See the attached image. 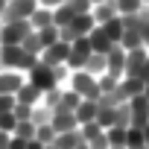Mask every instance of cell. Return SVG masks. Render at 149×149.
<instances>
[{
    "instance_id": "25",
    "label": "cell",
    "mask_w": 149,
    "mask_h": 149,
    "mask_svg": "<svg viewBox=\"0 0 149 149\" xmlns=\"http://www.w3.org/2000/svg\"><path fill=\"white\" fill-rule=\"evenodd\" d=\"M100 26L105 29V35H108L114 44H120V38H123V15H117V18H111V21L100 24Z\"/></svg>"
},
{
    "instance_id": "28",
    "label": "cell",
    "mask_w": 149,
    "mask_h": 149,
    "mask_svg": "<svg viewBox=\"0 0 149 149\" xmlns=\"http://www.w3.org/2000/svg\"><path fill=\"white\" fill-rule=\"evenodd\" d=\"M21 47H24L26 53H32V56H41V50H44V47H41V38H38V32H35V29H29V32H26V38L21 41Z\"/></svg>"
},
{
    "instance_id": "57",
    "label": "cell",
    "mask_w": 149,
    "mask_h": 149,
    "mask_svg": "<svg viewBox=\"0 0 149 149\" xmlns=\"http://www.w3.org/2000/svg\"><path fill=\"white\" fill-rule=\"evenodd\" d=\"M140 149H146V146H140Z\"/></svg>"
},
{
    "instance_id": "16",
    "label": "cell",
    "mask_w": 149,
    "mask_h": 149,
    "mask_svg": "<svg viewBox=\"0 0 149 149\" xmlns=\"http://www.w3.org/2000/svg\"><path fill=\"white\" fill-rule=\"evenodd\" d=\"M88 41H91V50H94V53H108V50L114 47V41L105 35V29H102L100 24H97V26L88 32Z\"/></svg>"
},
{
    "instance_id": "37",
    "label": "cell",
    "mask_w": 149,
    "mask_h": 149,
    "mask_svg": "<svg viewBox=\"0 0 149 149\" xmlns=\"http://www.w3.org/2000/svg\"><path fill=\"white\" fill-rule=\"evenodd\" d=\"M114 126H120V129H129L132 126V108H129V102H120L117 105V123Z\"/></svg>"
},
{
    "instance_id": "51",
    "label": "cell",
    "mask_w": 149,
    "mask_h": 149,
    "mask_svg": "<svg viewBox=\"0 0 149 149\" xmlns=\"http://www.w3.org/2000/svg\"><path fill=\"white\" fill-rule=\"evenodd\" d=\"M6 3H9V0H0V18H3V9H6Z\"/></svg>"
},
{
    "instance_id": "19",
    "label": "cell",
    "mask_w": 149,
    "mask_h": 149,
    "mask_svg": "<svg viewBox=\"0 0 149 149\" xmlns=\"http://www.w3.org/2000/svg\"><path fill=\"white\" fill-rule=\"evenodd\" d=\"M29 26H32V29H41V26H56V24H53V9H47V6H41V3H38V9L29 15Z\"/></svg>"
},
{
    "instance_id": "53",
    "label": "cell",
    "mask_w": 149,
    "mask_h": 149,
    "mask_svg": "<svg viewBox=\"0 0 149 149\" xmlns=\"http://www.w3.org/2000/svg\"><path fill=\"white\" fill-rule=\"evenodd\" d=\"M94 3H102V0H91V6H94Z\"/></svg>"
},
{
    "instance_id": "40",
    "label": "cell",
    "mask_w": 149,
    "mask_h": 149,
    "mask_svg": "<svg viewBox=\"0 0 149 149\" xmlns=\"http://www.w3.org/2000/svg\"><path fill=\"white\" fill-rule=\"evenodd\" d=\"M76 38H79V35L73 32V26H70V24H67V26H58V41H64V44H73Z\"/></svg>"
},
{
    "instance_id": "26",
    "label": "cell",
    "mask_w": 149,
    "mask_h": 149,
    "mask_svg": "<svg viewBox=\"0 0 149 149\" xmlns=\"http://www.w3.org/2000/svg\"><path fill=\"white\" fill-rule=\"evenodd\" d=\"M61 91H64L61 85H53L50 91H44V94H41V102H44L50 111H56V108H58V102H61Z\"/></svg>"
},
{
    "instance_id": "55",
    "label": "cell",
    "mask_w": 149,
    "mask_h": 149,
    "mask_svg": "<svg viewBox=\"0 0 149 149\" xmlns=\"http://www.w3.org/2000/svg\"><path fill=\"white\" fill-rule=\"evenodd\" d=\"M0 70H3V64H0Z\"/></svg>"
},
{
    "instance_id": "31",
    "label": "cell",
    "mask_w": 149,
    "mask_h": 149,
    "mask_svg": "<svg viewBox=\"0 0 149 149\" xmlns=\"http://www.w3.org/2000/svg\"><path fill=\"white\" fill-rule=\"evenodd\" d=\"M126 143H129V149H140V146H146V140H143V129L129 126V129H126Z\"/></svg>"
},
{
    "instance_id": "17",
    "label": "cell",
    "mask_w": 149,
    "mask_h": 149,
    "mask_svg": "<svg viewBox=\"0 0 149 149\" xmlns=\"http://www.w3.org/2000/svg\"><path fill=\"white\" fill-rule=\"evenodd\" d=\"M97 111H100V105H97V100H82L79 105H76V120H79V126L82 123H91V120H97Z\"/></svg>"
},
{
    "instance_id": "7",
    "label": "cell",
    "mask_w": 149,
    "mask_h": 149,
    "mask_svg": "<svg viewBox=\"0 0 149 149\" xmlns=\"http://www.w3.org/2000/svg\"><path fill=\"white\" fill-rule=\"evenodd\" d=\"M79 132H82V140H85L91 149H108L105 129H102L97 120H91V123H82V126H79Z\"/></svg>"
},
{
    "instance_id": "29",
    "label": "cell",
    "mask_w": 149,
    "mask_h": 149,
    "mask_svg": "<svg viewBox=\"0 0 149 149\" xmlns=\"http://www.w3.org/2000/svg\"><path fill=\"white\" fill-rule=\"evenodd\" d=\"M120 79H123V76H114V73H108V70L97 76V82H100V91H102V94H108V91H117Z\"/></svg>"
},
{
    "instance_id": "10",
    "label": "cell",
    "mask_w": 149,
    "mask_h": 149,
    "mask_svg": "<svg viewBox=\"0 0 149 149\" xmlns=\"http://www.w3.org/2000/svg\"><path fill=\"white\" fill-rule=\"evenodd\" d=\"M67 50H70V44H64V41H56V44H50V47H44L38 58H41L44 64H50V67H56V64H64V61H67Z\"/></svg>"
},
{
    "instance_id": "43",
    "label": "cell",
    "mask_w": 149,
    "mask_h": 149,
    "mask_svg": "<svg viewBox=\"0 0 149 149\" xmlns=\"http://www.w3.org/2000/svg\"><path fill=\"white\" fill-rule=\"evenodd\" d=\"M15 108V97L12 94H0V114L3 111H12Z\"/></svg>"
},
{
    "instance_id": "27",
    "label": "cell",
    "mask_w": 149,
    "mask_h": 149,
    "mask_svg": "<svg viewBox=\"0 0 149 149\" xmlns=\"http://www.w3.org/2000/svg\"><path fill=\"white\" fill-rule=\"evenodd\" d=\"M82 102V97L76 94V91H70V88H64L61 91V102H58V108L61 111H76V105Z\"/></svg>"
},
{
    "instance_id": "8",
    "label": "cell",
    "mask_w": 149,
    "mask_h": 149,
    "mask_svg": "<svg viewBox=\"0 0 149 149\" xmlns=\"http://www.w3.org/2000/svg\"><path fill=\"white\" fill-rule=\"evenodd\" d=\"M146 58H149V50H146V47L126 50V70H123V76H140Z\"/></svg>"
},
{
    "instance_id": "44",
    "label": "cell",
    "mask_w": 149,
    "mask_h": 149,
    "mask_svg": "<svg viewBox=\"0 0 149 149\" xmlns=\"http://www.w3.org/2000/svg\"><path fill=\"white\" fill-rule=\"evenodd\" d=\"M9 149H26V140H24V137H15V134H12V140H9Z\"/></svg>"
},
{
    "instance_id": "52",
    "label": "cell",
    "mask_w": 149,
    "mask_h": 149,
    "mask_svg": "<svg viewBox=\"0 0 149 149\" xmlns=\"http://www.w3.org/2000/svg\"><path fill=\"white\" fill-rule=\"evenodd\" d=\"M44 149H56V146H53V143H47V146H44Z\"/></svg>"
},
{
    "instance_id": "14",
    "label": "cell",
    "mask_w": 149,
    "mask_h": 149,
    "mask_svg": "<svg viewBox=\"0 0 149 149\" xmlns=\"http://www.w3.org/2000/svg\"><path fill=\"white\" fill-rule=\"evenodd\" d=\"M91 15H94V24H105L111 18H117V0H102V3H94L91 6Z\"/></svg>"
},
{
    "instance_id": "39",
    "label": "cell",
    "mask_w": 149,
    "mask_h": 149,
    "mask_svg": "<svg viewBox=\"0 0 149 149\" xmlns=\"http://www.w3.org/2000/svg\"><path fill=\"white\" fill-rule=\"evenodd\" d=\"M15 126H18L15 111H3L0 114V132H15Z\"/></svg>"
},
{
    "instance_id": "38",
    "label": "cell",
    "mask_w": 149,
    "mask_h": 149,
    "mask_svg": "<svg viewBox=\"0 0 149 149\" xmlns=\"http://www.w3.org/2000/svg\"><path fill=\"white\" fill-rule=\"evenodd\" d=\"M35 137H38L41 143H53V140H56V129H53V123H41V126H35Z\"/></svg>"
},
{
    "instance_id": "6",
    "label": "cell",
    "mask_w": 149,
    "mask_h": 149,
    "mask_svg": "<svg viewBox=\"0 0 149 149\" xmlns=\"http://www.w3.org/2000/svg\"><path fill=\"white\" fill-rule=\"evenodd\" d=\"M29 21H3L0 26V44H21L29 32Z\"/></svg>"
},
{
    "instance_id": "41",
    "label": "cell",
    "mask_w": 149,
    "mask_h": 149,
    "mask_svg": "<svg viewBox=\"0 0 149 149\" xmlns=\"http://www.w3.org/2000/svg\"><path fill=\"white\" fill-rule=\"evenodd\" d=\"M12 111H15V117H18V120H29L32 105H26V102H18V100H15V108H12Z\"/></svg>"
},
{
    "instance_id": "20",
    "label": "cell",
    "mask_w": 149,
    "mask_h": 149,
    "mask_svg": "<svg viewBox=\"0 0 149 149\" xmlns=\"http://www.w3.org/2000/svg\"><path fill=\"white\" fill-rule=\"evenodd\" d=\"M15 100H18V102H26V105H35V102H41V91H38L32 82H24V85L18 88Z\"/></svg>"
},
{
    "instance_id": "23",
    "label": "cell",
    "mask_w": 149,
    "mask_h": 149,
    "mask_svg": "<svg viewBox=\"0 0 149 149\" xmlns=\"http://www.w3.org/2000/svg\"><path fill=\"white\" fill-rule=\"evenodd\" d=\"M70 26H73V32H76V35H88L97 24H94V15H91V12H85V15H76V18H73V21H70Z\"/></svg>"
},
{
    "instance_id": "3",
    "label": "cell",
    "mask_w": 149,
    "mask_h": 149,
    "mask_svg": "<svg viewBox=\"0 0 149 149\" xmlns=\"http://www.w3.org/2000/svg\"><path fill=\"white\" fill-rule=\"evenodd\" d=\"M26 82H32V85H35V88L41 91V94H44V91H50V88L56 85L53 67H50V64H44V61L38 58V61H35V64H32V67L26 70Z\"/></svg>"
},
{
    "instance_id": "12",
    "label": "cell",
    "mask_w": 149,
    "mask_h": 149,
    "mask_svg": "<svg viewBox=\"0 0 149 149\" xmlns=\"http://www.w3.org/2000/svg\"><path fill=\"white\" fill-rule=\"evenodd\" d=\"M137 94H143V79H140V76H123L120 85H117V97H120L123 102H129V100L137 97Z\"/></svg>"
},
{
    "instance_id": "45",
    "label": "cell",
    "mask_w": 149,
    "mask_h": 149,
    "mask_svg": "<svg viewBox=\"0 0 149 149\" xmlns=\"http://www.w3.org/2000/svg\"><path fill=\"white\" fill-rule=\"evenodd\" d=\"M9 140H12V132H0V149H9Z\"/></svg>"
},
{
    "instance_id": "49",
    "label": "cell",
    "mask_w": 149,
    "mask_h": 149,
    "mask_svg": "<svg viewBox=\"0 0 149 149\" xmlns=\"http://www.w3.org/2000/svg\"><path fill=\"white\" fill-rule=\"evenodd\" d=\"M73 149H91V146H88V143L82 140V143H76V146H73Z\"/></svg>"
},
{
    "instance_id": "34",
    "label": "cell",
    "mask_w": 149,
    "mask_h": 149,
    "mask_svg": "<svg viewBox=\"0 0 149 149\" xmlns=\"http://www.w3.org/2000/svg\"><path fill=\"white\" fill-rule=\"evenodd\" d=\"M97 123H100L102 129H111V126L117 123V108H100V111H97Z\"/></svg>"
},
{
    "instance_id": "54",
    "label": "cell",
    "mask_w": 149,
    "mask_h": 149,
    "mask_svg": "<svg viewBox=\"0 0 149 149\" xmlns=\"http://www.w3.org/2000/svg\"><path fill=\"white\" fill-rule=\"evenodd\" d=\"M0 26H3V21H0Z\"/></svg>"
},
{
    "instance_id": "18",
    "label": "cell",
    "mask_w": 149,
    "mask_h": 149,
    "mask_svg": "<svg viewBox=\"0 0 149 149\" xmlns=\"http://www.w3.org/2000/svg\"><path fill=\"white\" fill-rule=\"evenodd\" d=\"M76 143H82V132H79V129L58 132V134H56V140H53V146H56V149H73Z\"/></svg>"
},
{
    "instance_id": "33",
    "label": "cell",
    "mask_w": 149,
    "mask_h": 149,
    "mask_svg": "<svg viewBox=\"0 0 149 149\" xmlns=\"http://www.w3.org/2000/svg\"><path fill=\"white\" fill-rule=\"evenodd\" d=\"M35 32H38V38H41V47H50V44L58 41V26H41V29H35Z\"/></svg>"
},
{
    "instance_id": "30",
    "label": "cell",
    "mask_w": 149,
    "mask_h": 149,
    "mask_svg": "<svg viewBox=\"0 0 149 149\" xmlns=\"http://www.w3.org/2000/svg\"><path fill=\"white\" fill-rule=\"evenodd\" d=\"M50 117H53V111H50L44 102H35V105H32V114H29V120H32L35 126H41V123H50Z\"/></svg>"
},
{
    "instance_id": "46",
    "label": "cell",
    "mask_w": 149,
    "mask_h": 149,
    "mask_svg": "<svg viewBox=\"0 0 149 149\" xmlns=\"http://www.w3.org/2000/svg\"><path fill=\"white\" fill-rule=\"evenodd\" d=\"M41 6H47V9H56V6H61V3H67V0H38Z\"/></svg>"
},
{
    "instance_id": "11",
    "label": "cell",
    "mask_w": 149,
    "mask_h": 149,
    "mask_svg": "<svg viewBox=\"0 0 149 149\" xmlns=\"http://www.w3.org/2000/svg\"><path fill=\"white\" fill-rule=\"evenodd\" d=\"M129 108H132V126L143 129V126L149 123V100H146L143 94H137V97L129 100Z\"/></svg>"
},
{
    "instance_id": "36",
    "label": "cell",
    "mask_w": 149,
    "mask_h": 149,
    "mask_svg": "<svg viewBox=\"0 0 149 149\" xmlns=\"http://www.w3.org/2000/svg\"><path fill=\"white\" fill-rule=\"evenodd\" d=\"M146 3L143 0H117V12L120 15H134V12H140Z\"/></svg>"
},
{
    "instance_id": "35",
    "label": "cell",
    "mask_w": 149,
    "mask_h": 149,
    "mask_svg": "<svg viewBox=\"0 0 149 149\" xmlns=\"http://www.w3.org/2000/svg\"><path fill=\"white\" fill-rule=\"evenodd\" d=\"M140 44L149 50V3L140 9Z\"/></svg>"
},
{
    "instance_id": "50",
    "label": "cell",
    "mask_w": 149,
    "mask_h": 149,
    "mask_svg": "<svg viewBox=\"0 0 149 149\" xmlns=\"http://www.w3.org/2000/svg\"><path fill=\"white\" fill-rule=\"evenodd\" d=\"M143 97L149 100V82H143Z\"/></svg>"
},
{
    "instance_id": "22",
    "label": "cell",
    "mask_w": 149,
    "mask_h": 149,
    "mask_svg": "<svg viewBox=\"0 0 149 149\" xmlns=\"http://www.w3.org/2000/svg\"><path fill=\"white\" fill-rule=\"evenodd\" d=\"M105 137H108V149H129V143H126V129L111 126V129H105Z\"/></svg>"
},
{
    "instance_id": "48",
    "label": "cell",
    "mask_w": 149,
    "mask_h": 149,
    "mask_svg": "<svg viewBox=\"0 0 149 149\" xmlns=\"http://www.w3.org/2000/svg\"><path fill=\"white\" fill-rule=\"evenodd\" d=\"M140 79H143V82H149V58H146V64H143V73H140Z\"/></svg>"
},
{
    "instance_id": "5",
    "label": "cell",
    "mask_w": 149,
    "mask_h": 149,
    "mask_svg": "<svg viewBox=\"0 0 149 149\" xmlns=\"http://www.w3.org/2000/svg\"><path fill=\"white\" fill-rule=\"evenodd\" d=\"M35 9H38V0H9L0 21H29Z\"/></svg>"
},
{
    "instance_id": "56",
    "label": "cell",
    "mask_w": 149,
    "mask_h": 149,
    "mask_svg": "<svg viewBox=\"0 0 149 149\" xmlns=\"http://www.w3.org/2000/svg\"><path fill=\"white\" fill-rule=\"evenodd\" d=\"M143 3H149V0H143Z\"/></svg>"
},
{
    "instance_id": "1",
    "label": "cell",
    "mask_w": 149,
    "mask_h": 149,
    "mask_svg": "<svg viewBox=\"0 0 149 149\" xmlns=\"http://www.w3.org/2000/svg\"><path fill=\"white\" fill-rule=\"evenodd\" d=\"M38 61V56L26 53L21 44H0V64L9 67V70H29L32 64Z\"/></svg>"
},
{
    "instance_id": "15",
    "label": "cell",
    "mask_w": 149,
    "mask_h": 149,
    "mask_svg": "<svg viewBox=\"0 0 149 149\" xmlns=\"http://www.w3.org/2000/svg\"><path fill=\"white\" fill-rule=\"evenodd\" d=\"M105 61H108V73L123 76V70H126V50H123L120 44H114V47L105 53Z\"/></svg>"
},
{
    "instance_id": "24",
    "label": "cell",
    "mask_w": 149,
    "mask_h": 149,
    "mask_svg": "<svg viewBox=\"0 0 149 149\" xmlns=\"http://www.w3.org/2000/svg\"><path fill=\"white\" fill-rule=\"evenodd\" d=\"M73 18H76V12H73L70 3H61V6L53 9V24H56V26H67Z\"/></svg>"
},
{
    "instance_id": "4",
    "label": "cell",
    "mask_w": 149,
    "mask_h": 149,
    "mask_svg": "<svg viewBox=\"0 0 149 149\" xmlns=\"http://www.w3.org/2000/svg\"><path fill=\"white\" fill-rule=\"evenodd\" d=\"M91 53H94V50H91L88 35H79L76 41L70 44V50H67V61H64V64H67L70 70H82V67H85V58H88Z\"/></svg>"
},
{
    "instance_id": "13",
    "label": "cell",
    "mask_w": 149,
    "mask_h": 149,
    "mask_svg": "<svg viewBox=\"0 0 149 149\" xmlns=\"http://www.w3.org/2000/svg\"><path fill=\"white\" fill-rule=\"evenodd\" d=\"M50 123H53L56 134H58V132H70V129H79V120H76V114H73V111H61V108H56V111H53Z\"/></svg>"
},
{
    "instance_id": "32",
    "label": "cell",
    "mask_w": 149,
    "mask_h": 149,
    "mask_svg": "<svg viewBox=\"0 0 149 149\" xmlns=\"http://www.w3.org/2000/svg\"><path fill=\"white\" fill-rule=\"evenodd\" d=\"M12 134H15V137H24V140H32V137H35V123H32V120H18V126H15Z\"/></svg>"
},
{
    "instance_id": "21",
    "label": "cell",
    "mask_w": 149,
    "mask_h": 149,
    "mask_svg": "<svg viewBox=\"0 0 149 149\" xmlns=\"http://www.w3.org/2000/svg\"><path fill=\"white\" fill-rule=\"evenodd\" d=\"M82 70L94 73V76H100V73H105V70H108V61H105V53H91V56L85 58V67H82Z\"/></svg>"
},
{
    "instance_id": "42",
    "label": "cell",
    "mask_w": 149,
    "mask_h": 149,
    "mask_svg": "<svg viewBox=\"0 0 149 149\" xmlns=\"http://www.w3.org/2000/svg\"><path fill=\"white\" fill-rule=\"evenodd\" d=\"M67 3L73 6V12H76V15H85V12H91V0H67Z\"/></svg>"
},
{
    "instance_id": "2",
    "label": "cell",
    "mask_w": 149,
    "mask_h": 149,
    "mask_svg": "<svg viewBox=\"0 0 149 149\" xmlns=\"http://www.w3.org/2000/svg\"><path fill=\"white\" fill-rule=\"evenodd\" d=\"M67 88H70V91H76L82 100H97V97L102 94L97 76H94V73H88V70H70Z\"/></svg>"
},
{
    "instance_id": "9",
    "label": "cell",
    "mask_w": 149,
    "mask_h": 149,
    "mask_svg": "<svg viewBox=\"0 0 149 149\" xmlns=\"http://www.w3.org/2000/svg\"><path fill=\"white\" fill-rule=\"evenodd\" d=\"M24 82H26L24 70H9V67L0 70V94H12V97H15Z\"/></svg>"
},
{
    "instance_id": "47",
    "label": "cell",
    "mask_w": 149,
    "mask_h": 149,
    "mask_svg": "<svg viewBox=\"0 0 149 149\" xmlns=\"http://www.w3.org/2000/svg\"><path fill=\"white\" fill-rule=\"evenodd\" d=\"M47 143H41L38 137H32V140H26V149H44Z\"/></svg>"
}]
</instances>
